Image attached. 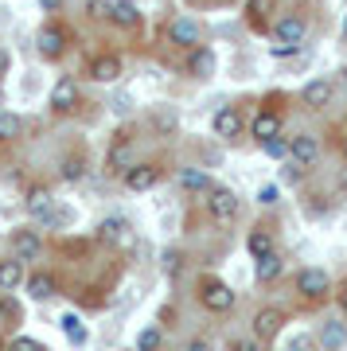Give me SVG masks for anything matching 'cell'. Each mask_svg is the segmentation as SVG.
Returning a JSON list of instances; mask_svg holds the SVG:
<instances>
[{"label": "cell", "mask_w": 347, "mask_h": 351, "mask_svg": "<svg viewBox=\"0 0 347 351\" xmlns=\"http://www.w3.org/2000/svg\"><path fill=\"white\" fill-rule=\"evenodd\" d=\"M94 239L98 242H129V223L125 219H106V223H98Z\"/></svg>", "instance_id": "obj_27"}, {"label": "cell", "mask_w": 347, "mask_h": 351, "mask_svg": "<svg viewBox=\"0 0 347 351\" xmlns=\"http://www.w3.org/2000/svg\"><path fill=\"white\" fill-rule=\"evenodd\" d=\"M261 152H265V156H273V160H285V156H289V137L261 141Z\"/></svg>", "instance_id": "obj_31"}, {"label": "cell", "mask_w": 347, "mask_h": 351, "mask_svg": "<svg viewBox=\"0 0 347 351\" xmlns=\"http://www.w3.org/2000/svg\"><path fill=\"white\" fill-rule=\"evenodd\" d=\"M110 24L121 32H141V8L133 0H113L110 4Z\"/></svg>", "instance_id": "obj_16"}, {"label": "cell", "mask_w": 347, "mask_h": 351, "mask_svg": "<svg viewBox=\"0 0 347 351\" xmlns=\"http://www.w3.org/2000/svg\"><path fill=\"white\" fill-rule=\"evenodd\" d=\"M254 277H258V285H270V281H277V277L285 274V258H281V250H270L261 254V258H254Z\"/></svg>", "instance_id": "obj_19"}, {"label": "cell", "mask_w": 347, "mask_h": 351, "mask_svg": "<svg viewBox=\"0 0 347 351\" xmlns=\"http://www.w3.org/2000/svg\"><path fill=\"white\" fill-rule=\"evenodd\" d=\"M0 351H8V343H4V336H0Z\"/></svg>", "instance_id": "obj_43"}, {"label": "cell", "mask_w": 347, "mask_h": 351, "mask_svg": "<svg viewBox=\"0 0 347 351\" xmlns=\"http://www.w3.org/2000/svg\"><path fill=\"white\" fill-rule=\"evenodd\" d=\"M304 172H309V168H300V164L285 160V168H281V180H285V184H300V180H304Z\"/></svg>", "instance_id": "obj_34"}, {"label": "cell", "mask_w": 347, "mask_h": 351, "mask_svg": "<svg viewBox=\"0 0 347 351\" xmlns=\"http://www.w3.org/2000/svg\"><path fill=\"white\" fill-rule=\"evenodd\" d=\"M0 110H4V86H0Z\"/></svg>", "instance_id": "obj_42"}, {"label": "cell", "mask_w": 347, "mask_h": 351, "mask_svg": "<svg viewBox=\"0 0 347 351\" xmlns=\"http://www.w3.org/2000/svg\"><path fill=\"white\" fill-rule=\"evenodd\" d=\"M273 12H277V0H246V20L254 32H270Z\"/></svg>", "instance_id": "obj_22"}, {"label": "cell", "mask_w": 347, "mask_h": 351, "mask_svg": "<svg viewBox=\"0 0 347 351\" xmlns=\"http://www.w3.org/2000/svg\"><path fill=\"white\" fill-rule=\"evenodd\" d=\"M8 63H12V55H8V51L0 47V75H4V71H8Z\"/></svg>", "instance_id": "obj_41"}, {"label": "cell", "mask_w": 347, "mask_h": 351, "mask_svg": "<svg viewBox=\"0 0 347 351\" xmlns=\"http://www.w3.org/2000/svg\"><path fill=\"white\" fill-rule=\"evenodd\" d=\"M110 4L113 0H86V16L90 20H110Z\"/></svg>", "instance_id": "obj_32"}, {"label": "cell", "mask_w": 347, "mask_h": 351, "mask_svg": "<svg viewBox=\"0 0 347 351\" xmlns=\"http://www.w3.org/2000/svg\"><path fill=\"white\" fill-rule=\"evenodd\" d=\"M184 71L191 78H211L215 75V51L207 47V43H199V47H191L187 51V63H184Z\"/></svg>", "instance_id": "obj_14"}, {"label": "cell", "mask_w": 347, "mask_h": 351, "mask_svg": "<svg viewBox=\"0 0 347 351\" xmlns=\"http://www.w3.org/2000/svg\"><path fill=\"white\" fill-rule=\"evenodd\" d=\"M39 8H43V12H59L62 0H39Z\"/></svg>", "instance_id": "obj_39"}, {"label": "cell", "mask_w": 347, "mask_h": 351, "mask_svg": "<svg viewBox=\"0 0 347 351\" xmlns=\"http://www.w3.org/2000/svg\"><path fill=\"white\" fill-rule=\"evenodd\" d=\"M230 351H265L258 336H242V339H230Z\"/></svg>", "instance_id": "obj_33"}, {"label": "cell", "mask_w": 347, "mask_h": 351, "mask_svg": "<svg viewBox=\"0 0 347 351\" xmlns=\"http://www.w3.org/2000/svg\"><path fill=\"white\" fill-rule=\"evenodd\" d=\"M328 101H332V82L328 78H312L309 86L300 90V106L304 110H324Z\"/></svg>", "instance_id": "obj_21"}, {"label": "cell", "mask_w": 347, "mask_h": 351, "mask_svg": "<svg viewBox=\"0 0 347 351\" xmlns=\"http://www.w3.org/2000/svg\"><path fill=\"white\" fill-rule=\"evenodd\" d=\"M184 351H211V343H207V339H191Z\"/></svg>", "instance_id": "obj_38"}, {"label": "cell", "mask_w": 347, "mask_h": 351, "mask_svg": "<svg viewBox=\"0 0 347 351\" xmlns=\"http://www.w3.org/2000/svg\"><path fill=\"white\" fill-rule=\"evenodd\" d=\"M293 289H297V297L304 304H324L328 293H332V277H328V269H320V265H304V269H297V277H293Z\"/></svg>", "instance_id": "obj_1"}, {"label": "cell", "mask_w": 347, "mask_h": 351, "mask_svg": "<svg viewBox=\"0 0 347 351\" xmlns=\"http://www.w3.org/2000/svg\"><path fill=\"white\" fill-rule=\"evenodd\" d=\"M344 39H347V16H344Z\"/></svg>", "instance_id": "obj_44"}, {"label": "cell", "mask_w": 347, "mask_h": 351, "mask_svg": "<svg viewBox=\"0 0 347 351\" xmlns=\"http://www.w3.org/2000/svg\"><path fill=\"white\" fill-rule=\"evenodd\" d=\"M164 39H168L172 47H180V51L199 47V43H203L199 20H191V16H176V20H168V27H164Z\"/></svg>", "instance_id": "obj_7"}, {"label": "cell", "mask_w": 347, "mask_h": 351, "mask_svg": "<svg viewBox=\"0 0 347 351\" xmlns=\"http://www.w3.org/2000/svg\"><path fill=\"white\" fill-rule=\"evenodd\" d=\"M24 277H27V269H24L20 258H4V262H0V293L20 289V285H24Z\"/></svg>", "instance_id": "obj_23"}, {"label": "cell", "mask_w": 347, "mask_h": 351, "mask_svg": "<svg viewBox=\"0 0 347 351\" xmlns=\"http://www.w3.org/2000/svg\"><path fill=\"white\" fill-rule=\"evenodd\" d=\"M344 82H347V63H344Z\"/></svg>", "instance_id": "obj_46"}, {"label": "cell", "mask_w": 347, "mask_h": 351, "mask_svg": "<svg viewBox=\"0 0 347 351\" xmlns=\"http://www.w3.org/2000/svg\"><path fill=\"white\" fill-rule=\"evenodd\" d=\"M129 149H133V141H129V133H121V137L113 141V149H110V168H113V172H121V160L129 156Z\"/></svg>", "instance_id": "obj_30"}, {"label": "cell", "mask_w": 347, "mask_h": 351, "mask_svg": "<svg viewBox=\"0 0 347 351\" xmlns=\"http://www.w3.org/2000/svg\"><path fill=\"white\" fill-rule=\"evenodd\" d=\"M285 160L300 164V168H312V164L320 160V141H316V133H297V137H289Z\"/></svg>", "instance_id": "obj_9"}, {"label": "cell", "mask_w": 347, "mask_h": 351, "mask_svg": "<svg viewBox=\"0 0 347 351\" xmlns=\"http://www.w3.org/2000/svg\"><path fill=\"white\" fill-rule=\"evenodd\" d=\"M8 351H47V348H43L39 339H27V336H20V339H12V343H8Z\"/></svg>", "instance_id": "obj_35"}, {"label": "cell", "mask_w": 347, "mask_h": 351, "mask_svg": "<svg viewBox=\"0 0 347 351\" xmlns=\"http://www.w3.org/2000/svg\"><path fill=\"white\" fill-rule=\"evenodd\" d=\"M273 39L277 43H289V47H300L304 39H309V16H300V12H285V16H277L270 24Z\"/></svg>", "instance_id": "obj_6"}, {"label": "cell", "mask_w": 347, "mask_h": 351, "mask_svg": "<svg viewBox=\"0 0 347 351\" xmlns=\"http://www.w3.org/2000/svg\"><path fill=\"white\" fill-rule=\"evenodd\" d=\"M62 324H67V332H71V339H75V343H82V339H86V332H82V324H78V316H67Z\"/></svg>", "instance_id": "obj_36"}, {"label": "cell", "mask_w": 347, "mask_h": 351, "mask_svg": "<svg viewBox=\"0 0 347 351\" xmlns=\"http://www.w3.org/2000/svg\"><path fill=\"white\" fill-rule=\"evenodd\" d=\"M160 343H164V332L156 324H149L141 336H136V351H160Z\"/></svg>", "instance_id": "obj_29"}, {"label": "cell", "mask_w": 347, "mask_h": 351, "mask_svg": "<svg viewBox=\"0 0 347 351\" xmlns=\"http://www.w3.org/2000/svg\"><path fill=\"white\" fill-rule=\"evenodd\" d=\"M246 250H250V258H261V254L277 250L270 226H254V230H250V234H246Z\"/></svg>", "instance_id": "obj_24"}, {"label": "cell", "mask_w": 347, "mask_h": 351, "mask_svg": "<svg viewBox=\"0 0 347 351\" xmlns=\"http://www.w3.org/2000/svg\"><path fill=\"white\" fill-rule=\"evenodd\" d=\"M335 304H339V313H344V316H347V285H344V289H339V293H335Z\"/></svg>", "instance_id": "obj_40"}, {"label": "cell", "mask_w": 347, "mask_h": 351, "mask_svg": "<svg viewBox=\"0 0 347 351\" xmlns=\"http://www.w3.org/2000/svg\"><path fill=\"white\" fill-rule=\"evenodd\" d=\"M24 133V117L12 110H0V145H8V141H16Z\"/></svg>", "instance_id": "obj_28"}, {"label": "cell", "mask_w": 347, "mask_h": 351, "mask_svg": "<svg viewBox=\"0 0 347 351\" xmlns=\"http://www.w3.org/2000/svg\"><path fill=\"white\" fill-rule=\"evenodd\" d=\"M27 211L36 223H51V211H55V199H51V188L36 184V188H27Z\"/></svg>", "instance_id": "obj_18"}, {"label": "cell", "mask_w": 347, "mask_h": 351, "mask_svg": "<svg viewBox=\"0 0 347 351\" xmlns=\"http://www.w3.org/2000/svg\"><path fill=\"white\" fill-rule=\"evenodd\" d=\"M82 176H86V156H82V152H71V156L59 160V180L62 184H78Z\"/></svg>", "instance_id": "obj_26"}, {"label": "cell", "mask_w": 347, "mask_h": 351, "mask_svg": "<svg viewBox=\"0 0 347 351\" xmlns=\"http://www.w3.org/2000/svg\"><path fill=\"white\" fill-rule=\"evenodd\" d=\"M211 129L219 141H238L242 137V129H246V121H242V110L238 106H223V110L211 117Z\"/></svg>", "instance_id": "obj_10"}, {"label": "cell", "mask_w": 347, "mask_h": 351, "mask_svg": "<svg viewBox=\"0 0 347 351\" xmlns=\"http://www.w3.org/2000/svg\"><path fill=\"white\" fill-rule=\"evenodd\" d=\"M24 289L32 301H51L55 293H59V277L51 274V269H32V274L24 277Z\"/></svg>", "instance_id": "obj_11"}, {"label": "cell", "mask_w": 347, "mask_h": 351, "mask_svg": "<svg viewBox=\"0 0 347 351\" xmlns=\"http://www.w3.org/2000/svg\"><path fill=\"white\" fill-rule=\"evenodd\" d=\"M344 160H347V137H344Z\"/></svg>", "instance_id": "obj_45"}, {"label": "cell", "mask_w": 347, "mask_h": 351, "mask_svg": "<svg viewBox=\"0 0 347 351\" xmlns=\"http://www.w3.org/2000/svg\"><path fill=\"white\" fill-rule=\"evenodd\" d=\"M39 250H43L39 230L24 226V230H16V234H12V258H20V262H32V258H39Z\"/></svg>", "instance_id": "obj_17"}, {"label": "cell", "mask_w": 347, "mask_h": 351, "mask_svg": "<svg viewBox=\"0 0 347 351\" xmlns=\"http://www.w3.org/2000/svg\"><path fill=\"white\" fill-rule=\"evenodd\" d=\"M199 304L207 308V313L223 316L235 308V289L226 285V281H219V277H203L199 281Z\"/></svg>", "instance_id": "obj_4"}, {"label": "cell", "mask_w": 347, "mask_h": 351, "mask_svg": "<svg viewBox=\"0 0 347 351\" xmlns=\"http://www.w3.org/2000/svg\"><path fill=\"white\" fill-rule=\"evenodd\" d=\"M281 125H285V117L277 110H258L254 121H250V137L261 145V141H270V137H281Z\"/></svg>", "instance_id": "obj_13"}, {"label": "cell", "mask_w": 347, "mask_h": 351, "mask_svg": "<svg viewBox=\"0 0 347 351\" xmlns=\"http://www.w3.org/2000/svg\"><path fill=\"white\" fill-rule=\"evenodd\" d=\"M164 180V164L156 160H141V164H129L121 172V184L125 191H152L156 184Z\"/></svg>", "instance_id": "obj_5"}, {"label": "cell", "mask_w": 347, "mask_h": 351, "mask_svg": "<svg viewBox=\"0 0 347 351\" xmlns=\"http://www.w3.org/2000/svg\"><path fill=\"white\" fill-rule=\"evenodd\" d=\"M36 47H39V55L47 59V63H59L62 55L71 51V27L67 24H43L39 27V36H36Z\"/></svg>", "instance_id": "obj_3"}, {"label": "cell", "mask_w": 347, "mask_h": 351, "mask_svg": "<svg viewBox=\"0 0 347 351\" xmlns=\"http://www.w3.org/2000/svg\"><path fill=\"white\" fill-rule=\"evenodd\" d=\"M121 75H125V63L117 55H94V59H90V78H94V82H106V86H110V82H117Z\"/></svg>", "instance_id": "obj_15"}, {"label": "cell", "mask_w": 347, "mask_h": 351, "mask_svg": "<svg viewBox=\"0 0 347 351\" xmlns=\"http://www.w3.org/2000/svg\"><path fill=\"white\" fill-rule=\"evenodd\" d=\"M258 203H261V207H273V203H277V188H273V184H265V188L258 191Z\"/></svg>", "instance_id": "obj_37"}, {"label": "cell", "mask_w": 347, "mask_h": 351, "mask_svg": "<svg viewBox=\"0 0 347 351\" xmlns=\"http://www.w3.org/2000/svg\"><path fill=\"white\" fill-rule=\"evenodd\" d=\"M316 343L324 351H344L347 348V324L344 320H324L320 332H316Z\"/></svg>", "instance_id": "obj_20"}, {"label": "cell", "mask_w": 347, "mask_h": 351, "mask_svg": "<svg viewBox=\"0 0 347 351\" xmlns=\"http://www.w3.org/2000/svg\"><path fill=\"white\" fill-rule=\"evenodd\" d=\"M180 188L187 195H203V191L211 188V176L203 172V168H180Z\"/></svg>", "instance_id": "obj_25"}, {"label": "cell", "mask_w": 347, "mask_h": 351, "mask_svg": "<svg viewBox=\"0 0 347 351\" xmlns=\"http://www.w3.org/2000/svg\"><path fill=\"white\" fill-rule=\"evenodd\" d=\"M285 351H293V348H285Z\"/></svg>", "instance_id": "obj_47"}, {"label": "cell", "mask_w": 347, "mask_h": 351, "mask_svg": "<svg viewBox=\"0 0 347 351\" xmlns=\"http://www.w3.org/2000/svg\"><path fill=\"white\" fill-rule=\"evenodd\" d=\"M82 94H78V82L75 78H59L55 86H51V110L55 113H75Z\"/></svg>", "instance_id": "obj_12"}, {"label": "cell", "mask_w": 347, "mask_h": 351, "mask_svg": "<svg viewBox=\"0 0 347 351\" xmlns=\"http://www.w3.org/2000/svg\"><path fill=\"white\" fill-rule=\"evenodd\" d=\"M281 328H285V313H281V308H273V304L258 308L254 320H250V332H254L261 343H273V339L281 336Z\"/></svg>", "instance_id": "obj_8"}, {"label": "cell", "mask_w": 347, "mask_h": 351, "mask_svg": "<svg viewBox=\"0 0 347 351\" xmlns=\"http://www.w3.org/2000/svg\"><path fill=\"white\" fill-rule=\"evenodd\" d=\"M203 195H207V199H203V203H207V215H211L219 226L235 223L238 211H242V199H238L230 188H219V184H211V188L203 191Z\"/></svg>", "instance_id": "obj_2"}]
</instances>
